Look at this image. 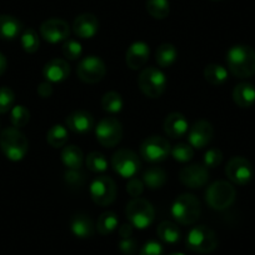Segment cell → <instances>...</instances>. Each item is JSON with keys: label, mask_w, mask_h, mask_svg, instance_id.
Instances as JSON below:
<instances>
[{"label": "cell", "mask_w": 255, "mask_h": 255, "mask_svg": "<svg viewBox=\"0 0 255 255\" xmlns=\"http://www.w3.org/2000/svg\"><path fill=\"white\" fill-rule=\"evenodd\" d=\"M149 55H150V49L148 44L144 41H135L127 50L125 61L131 70H139L145 65Z\"/></svg>", "instance_id": "cell-17"}, {"label": "cell", "mask_w": 255, "mask_h": 255, "mask_svg": "<svg viewBox=\"0 0 255 255\" xmlns=\"http://www.w3.org/2000/svg\"><path fill=\"white\" fill-rule=\"evenodd\" d=\"M67 127L77 134H87L94 128V118L87 110H75L67 118Z\"/></svg>", "instance_id": "cell-20"}, {"label": "cell", "mask_w": 255, "mask_h": 255, "mask_svg": "<svg viewBox=\"0 0 255 255\" xmlns=\"http://www.w3.org/2000/svg\"><path fill=\"white\" fill-rule=\"evenodd\" d=\"M61 161L70 170H80L84 163V154L77 145H68L61 151Z\"/></svg>", "instance_id": "cell-25"}, {"label": "cell", "mask_w": 255, "mask_h": 255, "mask_svg": "<svg viewBox=\"0 0 255 255\" xmlns=\"http://www.w3.org/2000/svg\"><path fill=\"white\" fill-rule=\"evenodd\" d=\"M171 151L170 143L163 136H150L140 145V155L149 163L164 161Z\"/></svg>", "instance_id": "cell-11"}, {"label": "cell", "mask_w": 255, "mask_h": 255, "mask_svg": "<svg viewBox=\"0 0 255 255\" xmlns=\"http://www.w3.org/2000/svg\"><path fill=\"white\" fill-rule=\"evenodd\" d=\"M225 175L232 183L237 185H245L253 179L254 170L248 159L243 156H234L225 166Z\"/></svg>", "instance_id": "cell-13"}, {"label": "cell", "mask_w": 255, "mask_h": 255, "mask_svg": "<svg viewBox=\"0 0 255 255\" xmlns=\"http://www.w3.org/2000/svg\"><path fill=\"white\" fill-rule=\"evenodd\" d=\"M166 83L168 80L165 74L160 69L154 67L145 68L138 78V85L140 90L151 99H156L165 92Z\"/></svg>", "instance_id": "cell-7"}, {"label": "cell", "mask_w": 255, "mask_h": 255, "mask_svg": "<svg viewBox=\"0 0 255 255\" xmlns=\"http://www.w3.org/2000/svg\"><path fill=\"white\" fill-rule=\"evenodd\" d=\"M166 180H168V175H166L165 170H163L161 168H158V166L149 168L143 174L144 185H146L151 190L163 188L165 185Z\"/></svg>", "instance_id": "cell-26"}, {"label": "cell", "mask_w": 255, "mask_h": 255, "mask_svg": "<svg viewBox=\"0 0 255 255\" xmlns=\"http://www.w3.org/2000/svg\"><path fill=\"white\" fill-rule=\"evenodd\" d=\"M97 140L105 148H114L122 141L123 125L113 117L103 118L95 127Z\"/></svg>", "instance_id": "cell-8"}, {"label": "cell", "mask_w": 255, "mask_h": 255, "mask_svg": "<svg viewBox=\"0 0 255 255\" xmlns=\"http://www.w3.org/2000/svg\"><path fill=\"white\" fill-rule=\"evenodd\" d=\"M15 102V94L8 87L0 88V114H5L9 110L13 109Z\"/></svg>", "instance_id": "cell-38"}, {"label": "cell", "mask_w": 255, "mask_h": 255, "mask_svg": "<svg viewBox=\"0 0 255 255\" xmlns=\"http://www.w3.org/2000/svg\"><path fill=\"white\" fill-rule=\"evenodd\" d=\"M83 48L82 44L73 39H68L65 43L63 44V55L68 59V60H77L82 56Z\"/></svg>", "instance_id": "cell-39"}, {"label": "cell", "mask_w": 255, "mask_h": 255, "mask_svg": "<svg viewBox=\"0 0 255 255\" xmlns=\"http://www.w3.org/2000/svg\"><path fill=\"white\" fill-rule=\"evenodd\" d=\"M237 191L234 186L225 180H218L210 184L205 191V202L212 209L222 212L232 207L235 202Z\"/></svg>", "instance_id": "cell-4"}, {"label": "cell", "mask_w": 255, "mask_h": 255, "mask_svg": "<svg viewBox=\"0 0 255 255\" xmlns=\"http://www.w3.org/2000/svg\"><path fill=\"white\" fill-rule=\"evenodd\" d=\"M23 31V24L11 15H0V39L14 40Z\"/></svg>", "instance_id": "cell-23"}, {"label": "cell", "mask_w": 255, "mask_h": 255, "mask_svg": "<svg viewBox=\"0 0 255 255\" xmlns=\"http://www.w3.org/2000/svg\"><path fill=\"white\" fill-rule=\"evenodd\" d=\"M164 131L169 138H183L189 130V124L186 118L181 113H170L164 120Z\"/></svg>", "instance_id": "cell-21"}, {"label": "cell", "mask_w": 255, "mask_h": 255, "mask_svg": "<svg viewBox=\"0 0 255 255\" xmlns=\"http://www.w3.org/2000/svg\"><path fill=\"white\" fill-rule=\"evenodd\" d=\"M203 161H204L205 168L208 169L217 168V166L220 165L223 161L222 150H219V149L217 148L209 149V150L204 154V159H203Z\"/></svg>", "instance_id": "cell-40"}, {"label": "cell", "mask_w": 255, "mask_h": 255, "mask_svg": "<svg viewBox=\"0 0 255 255\" xmlns=\"http://www.w3.org/2000/svg\"><path fill=\"white\" fill-rule=\"evenodd\" d=\"M176 58H178V50L173 44H161L155 53L156 63L160 68H169L175 63Z\"/></svg>", "instance_id": "cell-28"}, {"label": "cell", "mask_w": 255, "mask_h": 255, "mask_svg": "<svg viewBox=\"0 0 255 255\" xmlns=\"http://www.w3.org/2000/svg\"><path fill=\"white\" fill-rule=\"evenodd\" d=\"M214 135V128L208 120H198L189 129V144L195 149H203L212 141Z\"/></svg>", "instance_id": "cell-16"}, {"label": "cell", "mask_w": 255, "mask_h": 255, "mask_svg": "<svg viewBox=\"0 0 255 255\" xmlns=\"http://www.w3.org/2000/svg\"><path fill=\"white\" fill-rule=\"evenodd\" d=\"M68 138H69V134H68L67 128L60 124L51 127L46 133V141L51 148L55 149L63 148L67 144Z\"/></svg>", "instance_id": "cell-29"}, {"label": "cell", "mask_w": 255, "mask_h": 255, "mask_svg": "<svg viewBox=\"0 0 255 255\" xmlns=\"http://www.w3.org/2000/svg\"><path fill=\"white\" fill-rule=\"evenodd\" d=\"M170 255H185V254H183V253H173V254Z\"/></svg>", "instance_id": "cell-48"}, {"label": "cell", "mask_w": 255, "mask_h": 255, "mask_svg": "<svg viewBox=\"0 0 255 255\" xmlns=\"http://www.w3.org/2000/svg\"><path fill=\"white\" fill-rule=\"evenodd\" d=\"M179 180L190 189H200L207 185L209 180L208 168L200 164H191L179 171Z\"/></svg>", "instance_id": "cell-15"}, {"label": "cell", "mask_w": 255, "mask_h": 255, "mask_svg": "<svg viewBox=\"0 0 255 255\" xmlns=\"http://www.w3.org/2000/svg\"><path fill=\"white\" fill-rule=\"evenodd\" d=\"M144 183L140 180V179L138 178H131L128 180V184H127V191L128 194L130 195V197L133 198H139L141 194H143L144 191Z\"/></svg>", "instance_id": "cell-41"}, {"label": "cell", "mask_w": 255, "mask_h": 255, "mask_svg": "<svg viewBox=\"0 0 255 255\" xmlns=\"http://www.w3.org/2000/svg\"><path fill=\"white\" fill-rule=\"evenodd\" d=\"M123 105H124V102L119 93L108 92L103 95L102 108L105 112L110 113V114H117V113L122 112Z\"/></svg>", "instance_id": "cell-32"}, {"label": "cell", "mask_w": 255, "mask_h": 255, "mask_svg": "<svg viewBox=\"0 0 255 255\" xmlns=\"http://www.w3.org/2000/svg\"><path fill=\"white\" fill-rule=\"evenodd\" d=\"M40 35L50 44L60 43L68 40L70 35V26L63 19H48L40 25Z\"/></svg>", "instance_id": "cell-14"}, {"label": "cell", "mask_w": 255, "mask_h": 255, "mask_svg": "<svg viewBox=\"0 0 255 255\" xmlns=\"http://www.w3.org/2000/svg\"><path fill=\"white\" fill-rule=\"evenodd\" d=\"M118 224H119V219H118L115 213L104 212L103 214H100L99 218H98L97 230L99 234L108 235L117 229Z\"/></svg>", "instance_id": "cell-31"}, {"label": "cell", "mask_w": 255, "mask_h": 255, "mask_svg": "<svg viewBox=\"0 0 255 255\" xmlns=\"http://www.w3.org/2000/svg\"><path fill=\"white\" fill-rule=\"evenodd\" d=\"M90 197L97 205L107 207L117 198V185L109 176L95 178L90 184Z\"/></svg>", "instance_id": "cell-10"}, {"label": "cell", "mask_w": 255, "mask_h": 255, "mask_svg": "<svg viewBox=\"0 0 255 255\" xmlns=\"http://www.w3.org/2000/svg\"><path fill=\"white\" fill-rule=\"evenodd\" d=\"M6 68H8V61L4 54L0 53V75H3L5 73Z\"/></svg>", "instance_id": "cell-47"}, {"label": "cell", "mask_w": 255, "mask_h": 255, "mask_svg": "<svg viewBox=\"0 0 255 255\" xmlns=\"http://www.w3.org/2000/svg\"><path fill=\"white\" fill-rule=\"evenodd\" d=\"M139 255H164V249L160 243L150 240V242L144 244V247L140 249Z\"/></svg>", "instance_id": "cell-42"}, {"label": "cell", "mask_w": 255, "mask_h": 255, "mask_svg": "<svg viewBox=\"0 0 255 255\" xmlns=\"http://www.w3.org/2000/svg\"><path fill=\"white\" fill-rule=\"evenodd\" d=\"M228 69L234 77L245 79L255 74V50L248 45H234L227 53Z\"/></svg>", "instance_id": "cell-1"}, {"label": "cell", "mask_w": 255, "mask_h": 255, "mask_svg": "<svg viewBox=\"0 0 255 255\" xmlns=\"http://www.w3.org/2000/svg\"><path fill=\"white\" fill-rule=\"evenodd\" d=\"M70 229H72L73 234L77 238L80 239H88V238L93 237L94 234V224H93V220L90 219V217H88L87 214H75L72 218V222H70Z\"/></svg>", "instance_id": "cell-22"}, {"label": "cell", "mask_w": 255, "mask_h": 255, "mask_svg": "<svg viewBox=\"0 0 255 255\" xmlns=\"http://www.w3.org/2000/svg\"><path fill=\"white\" fill-rule=\"evenodd\" d=\"M146 10L153 18L165 19L170 13V4L169 0H148Z\"/></svg>", "instance_id": "cell-33"}, {"label": "cell", "mask_w": 255, "mask_h": 255, "mask_svg": "<svg viewBox=\"0 0 255 255\" xmlns=\"http://www.w3.org/2000/svg\"><path fill=\"white\" fill-rule=\"evenodd\" d=\"M127 218L136 229H146L155 218V210L151 203L143 198H133L127 205Z\"/></svg>", "instance_id": "cell-5"}, {"label": "cell", "mask_w": 255, "mask_h": 255, "mask_svg": "<svg viewBox=\"0 0 255 255\" xmlns=\"http://www.w3.org/2000/svg\"><path fill=\"white\" fill-rule=\"evenodd\" d=\"M133 225L129 223V224H123L122 227L119 228V235L122 239H125V238H131V234H133Z\"/></svg>", "instance_id": "cell-46"}, {"label": "cell", "mask_w": 255, "mask_h": 255, "mask_svg": "<svg viewBox=\"0 0 255 255\" xmlns=\"http://www.w3.org/2000/svg\"><path fill=\"white\" fill-rule=\"evenodd\" d=\"M78 77L82 82L87 84H95L102 82L103 78L107 74V67L105 63L100 58L90 55L80 60L77 68Z\"/></svg>", "instance_id": "cell-12"}, {"label": "cell", "mask_w": 255, "mask_h": 255, "mask_svg": "<svg viewBox=\"0 0 255 255\" xmlns=\"http://www.w3.org/2000/svg\"><path fill=\"white\" fill-rule=\"evenodd\" d=\"M112 166L115 173L124 179H131L141 168L140 159L129 149H119L112 156Z\"/></svg>", "instance_id": "cell-9"}, {"label": "cell", "mask_w": 255, "mask_h": 255, "mask_svg": "<svg viewBox=\"0 0 255 255\" xmlns=\"http://www.w3.org/2000/svg\"><path fill=\"white\" fill-rule=\"evenodd\" d=\"M38 94L40 95L41 98H49L51 94H53V87H51V84L49 82H45V83H40L38 87Z\"/></svg>", "instance_id": "cell-45"}, {"label": "cell", "mask_w": 255, "mask_h": 255, "mask_svg": "<svg viewBox=\"0 0 255 255\" xmlns=\"http://www.w3.org/2000/svg\"><path fill=\"white\" fill-rule=\"evenodd\" d=\"M156 233H158L159 239L164 243H168V244H175L181 238V233L178 225L173 222H169V220L161 222L158 225Z\"/></svg>", "instance_id": "cell-27"}, {"label": "cell", "mask_w": 255, "mask_h": 255, "mask_svg": "<svg viewBox=\"0 0 255 255\" xmlns=\"http://www.w3.org/2000/svg\"><path fill=\"white\" fill-rule=\"evenodd\" d=\"M186 247L194 253L209 254L218 247L217 234L205 225H198L189 232L186 237Z\"/></svg>", "instance_id": "cell-6"}, {"label": "cell", "mask_w": 255, "mask_h": 255, "mask_svg": "<svg viewBox=\"0 0 255 255\" xmlns=\"http://www.w3.org/2000/svg\"><path fill=\"white\" fill-rule=\"evenodd\" d=\"M171 156L179 163H188L194 156V149L190 144L179 143L174 148H171Z\"/></svg>", "instance_id": "cell-36"}, {"label": "cell", "mask_w": 255, "mask_h": 255, "mask_svg": "<svg viewBox=\"0 0 255 255\" xmlns=\"http://www.w3.org/2000/svg\"><path fill=\"white\" fill-rule=\"evenodd\" d=\"M85 164H87V168L93 173H103L108 169L107 158L99 151H92L85 158Z\"/></svg>", "instance_id": "cell-35"}, {"label": "cell", "mask_w": 255, "mask_h": 255, "mask_svg": "<svg viewBox=\"0 0 255 255\" xmlns=\"http://www.w3.org/2000/svg\"><path fill=\"white\" fill-rule=\"evenodd\" d=\"M136 242L133 238H125L119 243V249L124 255H134L136 253Z\"/></svg>", "instance_id": "cell-44"}, {"label": "cell", "mask_w": 255, "mask_h": 255, "mask_svg": "<svg viewBox=\"0 0 255 255\" xmlns=\"http://www.w3.org/2000/svg\"><path fill=\"white\" fill-rule=\"evenodd\" d=\"M200 200L193 194H181L171 205V217L181 225L194 224L200 217Z\"/></svg>", "instance_id": "cell-3"}, {"label": "cell", "mask_w": 255, "mask_h": 255, "mask_svg": "<svg viewBox=\"0 0 255 255\" xmlns=\"http://www.w3.org/2000/svg\"><path fill=\"white\" fill-rule=\"evenodd\" d=\"M10 120L11 124L14 125V128H23L30 120V112L28 110V108L23 107V105H16L13 107L10 113Z\"/></svg>", "instance_id": "cell-37"}, {"label": "cell", "mask_w": 255, "mask_h": 255, "mask_svg": "<svg viewBox=\"0 0 255 255\" xmlns=\"http://www.w3.org/2000/svg\"><path fill=\"white\" fill-rule=\"evenodd\" d=\"M99 30V20L90 13L77 16L73 23V31L80 39H92Z\"/></svg>", "instance_id": "cell-18"}, {"label": "cell", "mask_w": 255, "mask_h": 255, "mask_svg": "<svg viewBox=\"0 0 255 255\" xmlns=\"http://www.w3.org/2000/svg\"><path fill=\"white\" fill-rule=\"evenodd\" d=\"M204 78L212 85H222L228 80V70L219 64H209L204 69Z\"/></svg>", "instance_id": "cell-30"}, {"label": "cell", "mask_w": 255, "mask_h": 255, "mask_svg": "<svg viewBox=\"0 0 255 255\" xmlns=\"http://www.w3.org/2000/svg\"><path fill=\"white\" fill-rule=\"evenodd\" d=\"M0 149L9 160L20 161L28 153L29 141L18 128H6L0 134Z\"/></svg>", "instance_id": "cell-2"}, {"label": "cell", "mask_w": 255, "mask_h": 255, "mask_svg": "<svg viewBox=\"0 0 255 255\" xmlns=\"http://www.w3.org/2000/svg\"><path fill=\"white\" fill-rule=\"evenodd\" d=\"M21 46H23L24 51L28 54H34L39 50L40 46V40H39L38 33L34 29L28 28L23 31L20 38Z\"/></svg>", "instance_id": "cell-34"}, {"label": "cell", "mask_w": 255, "mask_h": 255, "mask_svg": "<svg viewBox=\"0 0 255 255\" xmlns=\"http://www.w3.org/2000/svg\"><path fill=\"white\" fill-rule=\"evenodd\" d=\"M64 178H65L68 185L73 186V188H79L84 181V175L79 170H70L69 169L67 173L64 174Z\"/></svg>", "instance_id": "cell-43"}, {"label": "cell", "mask_w": 255, "mask_h": 255, "mask_svg": "<svg viewBox=\"0 0 255 255\" xmlns=\"http://www.w3.org/2000/svg\"><path fill=\"white\" fill-rule=\"evenodd\" d=\"M70 74V67L64 59H51L44 65L43 75L49 83H61Z\"/></svg>", "instance_id": "cell-19"}, {"label": "cell", "mask_w": 255, "mask_h": 255, "mask_svg": "<svg viewBox=\"0 0 255 255\" xmlns=\"http://www.w3.org/2000/svg\"><path fill=\"white\" fill-rule=\"evenodd\" d=\"M233 99L240 108H250L255 103V87L250 83H240L233 90Z\"/></svg>", "instance_id": "cell-24"}, {"label": "cell", "mask_w": 255, "mask_h": 255, "mask_svg": "<svg viewBox=\"0 0 255 255\" xmlns=\"http://www.w3.org/2000/svg\"><path fill=\"white\" fill-rule=\"evenodd\" d=\"M213 1H218V0H213Z\"/></svg>", "instance_id": "cell-49"}]
</instances>
